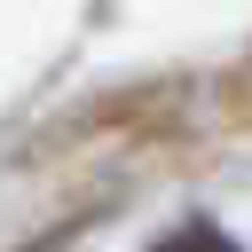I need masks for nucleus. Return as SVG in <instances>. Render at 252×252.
<instances>
[{
	"label": "nucleus",
	"mask_w": 252,
	"mask_h": 252,
	"mask_svg": "<svg viewBox=\"0 0 252 252\" xmlns=\"http://www.w3.org/2000/svg\"><path fill=\"white\" fill-rule=\"evenodd\" d=\"M150 252H236V236H228V228H213V220H189V228L158 236Z\"/></svg>",
	"instance_id": "f257e3e1"
}]
</instances>
